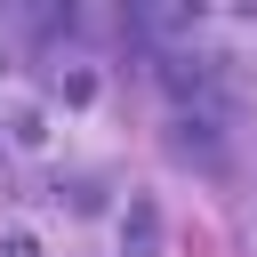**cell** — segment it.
Returning a JSON list of instances; mask_svg holds the SVG:
<instances>
[{
  "mask_svg": "<svg viewBox=\"0 0 257 257\" xmlns=\"http://www.w3.org/2000/svg\"><path fill=\"white\" fill-rule=\"evenodd\" d=\"M120 257H161V201H153V193H128V217H120Z\"/></svg>",
  "mask_w": 257,
  "mask_h": 257,
  "instance_id": "obj_1",
  "label": "cell"
},
{
  "mask_svg": "<svg viewBox=\"0 0 257 257\" xmlns=\"http://www.w3.org/2000/svg\"><path fill=\"white\" fill-rule=\"evenodd\" d=\"M169 153H177V161H201V169H217V161H225V145H217V120H193V112H185V120L169 128Z\"/></svg>",
  "mask_w": 257,
  "mask_h": 257,
  "instance_id": "obj_2",
  "label": "cell"
},
{
  "mask_svg": "<svg viewBox=\"0 0 257 257\" xmlns=\"http://www.w3.org/2000/svg\"><path fill=\"white\" fill-rule=\"evenodd\" d=\"M161 80H169L177 96H209V72H201V64H185V56H177V64L161 72Z\"/></svg>",
  "mask_w": 257,
  "mask_h": 257,
  "instance_id": "obj_3",
  "label": "cell"
},
{
  "mask_svg": "<svg viewBox=\"0 0 257 257\" xmlns=\"http://www.w3.org/2000/svg\"><path fill=\"white\" fill-rule=\"evenodd\" d=\"M0 257H40V241L32 233H0Z\"/></svg>",
  "mask_w": 257,
  "mask_h": 257,
  "instance_id": "obj_4",
  "label": "cell"
}]
</instances>
